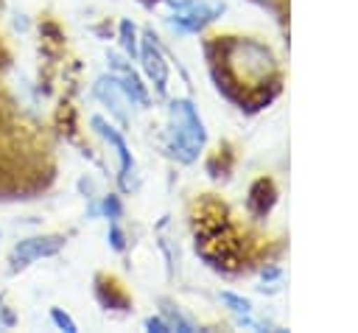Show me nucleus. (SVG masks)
<instances>
[{
  "label": "nucleus",
  "mask_w": 358,
  "mask_h": 333,
  "mask_svg": "<svg viewBox=\"0 0 358 333\" xmlns=\"http://www.w3.org/2000/svg\"><path fill=\"white\" fill-rule=\"evenodd\" d=\"M103 213H106L109 218H117V215H120V204H117L115 196H106V199H103Z\"/></svg>",
  "instance_id": "f8f14e48"
},
{
  "label": "nucleus",
  "mask_w": 358,
  "mask_h": 333,
  "mask_svg": "<svg viewBox=\"0 0 358 333\" xmlns=\"http://www.w3.org/2000/svg\"><path fill=\"white\" fill-rule=\"evenodd\" d=\"M221 299H224L235 313H243V316H246V313L252 311V305H249L246 299H241V297H235V294H229V291H224V294H221Z\"/></svg>",
  "instance_id": "1a4fd4ad"
},
{
  "label": "nucleus",
  "mask_w": 358,
  "mask_h": 333,
  "mask_svg": "<svg viewBox=\"0 0 358 333\" xmlns=\"http://www.w3.org/2000/svg\"><path fill=\"white\" fill-rule=\"evenodd\" d=\"M92 129L115 148V154H117V160H120V187L123 190H131V173H134V162H131V154H129V148H126V143H123V137L103 120V118H92Z\"/></svg>",
  "instance_id": "39448f33"
},
{
  "label": "nucleus",
  "mask_w": 358,
  "mask_h": 333,
  "mask_svg": "<svg viewBox=\"0 0 358 333\" xmlns=\"http://www.w3.org/2000/svg\"><path fill=\"white\" fill-rule=\"evenodd\" d=\"M109 62H112V67L117 70V76H115V78H117L120 90L126 92V98H129V101H134V104H140V106H145V104H148V92H145V87L140 84V78H137V76H134V73H131V70H129L117 56H112Z\"/></svg>",
  "instance_id": "0eeeda50"
},
{
  "label": "nucleus",
  "mask_w": 358,
  "mask_h": 333,
  "mask_svg": "<svg viewBox=\"0 0 358 333\" xmlns=\"http://www.w3.org/2000/svg\"><path fill=\"white\" fill-rule=\"evenodd\" d=\"M50 319H53V322H56L62 330H67V333H76V322H73L67 313H62L59 308H53V311H50Z\"/></svg>",
  "instance_id": "9b49d317"
},
{
  "label": "nucleus",
  "mask_w": 358,
  "mask_h": 333,
  "mask_svg": "<svg viewBox=\"0 0 358 333\" xmlns=\"http://www.w3.org/2000/svg\"><path fill=\"white\" fill-rule=\"evenodd\" d=\"M64 246V238L62 235H39V238H25L20 241L14 249H11V266L20 269V266H28L39 257H48V255H56L59 249Z\"/></svg>",
  "instance_id": "7ed1b4c3"
},
{
  "label": "nucleus",
  "mask_w": 358,
  "mask_h": 333,
  "mask_svg": "<svg viewBox=\"0 0 358 333\" xmlns=\"http://www.w3.org/2000/svg\"><path fill=\"white\" fill-rule=\"evenodd\" d=\"M95 95L103 101V104H109L112 106V112L120 118V120H126V112H123V106H126V92L120 90V84H117V78L112 76V78H98V84H95Z\"/></svg>",
  "instance_id": "6e6552de"
},
{
  "label": "nucleus",
  "mask_w": 358,
  "mask_h": 333,
  "mask_svg": "<svg viewBox=\"0 0 358 333\" xmlns=\"http://www.w3.org/2000/svg\"><path fill=\"white\" fill-rule=\"evenodd\" d=\"M227 64L238 84H257L274 70V59L266 45L252 39H235L227 45Z\"/></svg>",
  "instance_id": "f03ea898"
},
{
  "label": "nucleus",
  "mask_w": 358,
  "mask_h": 333,
  "mask_svg": "<svg viewBox=\"0 0 358 333\" xmlns=\"http://www.w3.org/2000/svg\"><path fill=\"white\" fill-rule=\"evenodd\" d=\"M145 327H148V330H159V333H168V330H171L165 319H148V322H145Z\"/></svg>",
  "instance_id": "4468645a"
},
{
  "label": "nucleus",
  "mask_w": 358,
  "mask_h": 333,
  "mask_svg": "<svg viewBox=\"0 0 358 333\" xmlns=\"http://www.w3.org/2000/svg\"><path fill=\"white\" fill-rule=\"evenodd\" d=\"M215 14H218V8H210L201 0H179V3H173L171 25L182 34H190V31H199L204 22H210Z\"/></svg>",
  "instance_id": "20e7f679"
},
{
  "label": "nucleus",
  "mask_w": 358,
  "mask_h": 333,
  "mask_svg": "<svg viewBox=\"0 0 358 333\" xmlns=\"http://www.w3.org/2000/svg\"><path fill=\"white\" fill-rule=\"evenodd\" d=\"M204 146V126L190 101L179 98L171 104V129H168V148L176 160L193 162Z\"/></svg>",
  "instance_id": "f257e3e1"
},
{
  "label": "nucleus",
  "mask_w": 358,
  "mask_h": 333,
  "mask_svg": "<svg viewBox=\"0 0 358 333\" xmlns=\"http://www.w3.org/2000/svg\"><path fill=\"white\" fill-rule=\"evenodd\" d=\"M140 56H143V67H145L148 78L157 84V90H159V92H165L168 64H165V59H162V53H159L157 42H154V36H145V39H143V50H140Z\"/></svg>",
  "instance_id": "423d86ee"
},
{
  "label": "nucleus",
  "mask_w": 358,
  "mask_h": 333,
  "mask_svg": "<svg viewBox=\"0 0 358 333\" xmlns=\"http://www.w3.org/2000/svg\"><path fill=\"white\" fill-rule=\"evenodd\" d=\"M109 241H112V249H117V252L126 246V241H123V232H120L115 224H112V229H109Z\"/></svg>",
  "instance_id": "ddd939ff"
},
{
  "label": "nucleus",
  "mask_w": 358,
  "mask_h": 333,
  "mask_svg": "<svg viewBox=\"0 0 358 333\" xmlns=\"http://www.w3.org/2000/svg\"><path fill=\"white\" fill-rule=\"evenodd\" d=\"M120 34H123V48H126L129 53H134V50H137V45H134V25H131L129 20L120 22Z\"/></svg>",
  "instance_id": "9d476101"
}]
</instances>
